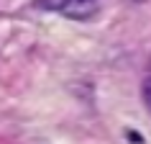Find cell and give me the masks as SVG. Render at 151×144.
Masks as SVG:
<instances>
[{
  "label": "cell",
  "mask_w": 151,
  "mask_h": 144,
  "mask_svg": "<svg viewBox=\"0 0 151 144\" xmlns=\"http://www.w3.org/2000/svg\"><path fill=\"white\" fill-rule=\"evenodd\" d=\"M72 0H36V5L44 10H59V13H64V8L69 5Z\"/></svg>",
  "instance_id": "obj_1"
},
{
  "label": "cell",
  "mask_w": 151,
  "mask_h": 144,
  "mask_svg": "<svg viewBox=\"0 0 151 144\" xmlns=\"http://www.w3.org/2000/svg\"><path fill=\"white\" fill-rule=\"evenodd\" d=\"M141 98H143V105L151 111V75L143 77V82H141Z\"/></svg>",
  "instance_id": "obj_2"
},
{
  "label": "cell",
  "mask_w": 151,
  "mask_h": 144,
  "mask_svg": "<svg viewBox=\"0 0 151 144\" xmlns=\"http://www.w3.org/2000/svg\"><path fill=\"white\" fill-rule=\"evenodd\" d=\"M138 3H143V0H138Z\"/></svg>",
  "instance_id": "obj_3"
}]
</instances>
